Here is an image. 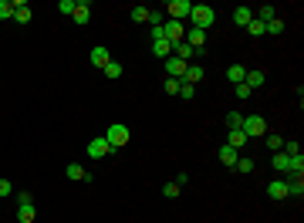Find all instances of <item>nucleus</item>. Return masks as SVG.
Instances as JSON below:
<instances>
[{
  "mask_svg": "<svg viewBox=\"0 0 304 223\" xmlns=\"http://www.w3.org/2000/svg\"><path fill=\"white\" fill-rule=\"evenodd\" d=\"M216 24V10L210 7V4H193L189 10V27H200V31H206V27Z\"/></svg>",
  "mask_w": 304,
  "mask_h": 223,
  "instance_id": "1",
  "label": "nucleus"
},
{
  "mask_svg": "<svg viewBox=\"0 0 304 223\" xmlns=\"http://www.w3.org/2000/svg\"><path fill=\"white\" fill-rule=\"evenodd\" d=\"M284 183H288V196H304V176H291Z\"/></svg>",
  "mask_w": 304,
  "mask_h": 223,
  "instance_id": "17",
  "label": "nucleus"
},
{
  "mask_svg": "<svg viewBox=\"0 0 304 223\" xmlns=\"http://www.w3.org/2000/svg\"><path fill=\"white\" fill-rule=\"evenodd\" d=\"M267 196L271 199H288V183H284V179H271V183H267Z\"/></svg>",
  "mask_w": 304,
  "mask_h": 223,
  "instance_id": "13",
  "label": "nucleus"
},
{
  "mask_svg": "<svg viewBox=\"0 0 304 223\" xmlns=\"http://www.w3.org/2000/svg\"><path fill=\"white\" fill-rule=\"evenodd\" d=\"M14 193V186H10V179H0V196H10Z\"/></svg>",
  "mask_w": 304,
  "mask_h": 223,
  "instance_id": "39",
  "label": "nucleus"
},
{
  "mask_svg": "<svg viewBox=\"0 0 304 223\" xmlns=\"http://www.w3.org/2000/svg\"><path fill=\"white\" fill-rule=\"evenodd\" d=\"M173 183H176V186H186V183H189V173H186V169H183V173H176V179H173Z\"/></svg>",
  "mask_w": 304,
  "mask_h": 223,
  "instance_id": "40",
  "label": "nucleus"
},
{
  "mask_svg": "<svg viewBox=\"0 0 304 223\" xmlns=\"http://www.w3.org/2000/svg\"><path fill=\"white\" fill-rule=\"evenodd\" d=\"M233 95L240 98V102H247V98H250V95H254V91H250V88H247V85H233Z\"/></svg>",
  "mask_w": 304,
  "mask_h": 223,
  "instance_id": "35",
  "label": "nucleus"
},
{
  "mask_svg": "<svg viewBox=\"0 0 304 223\" xmlns=\"http://www.w3.org/2000/svg\"><path fill=\"white\" fill-rule=\"evenodd\" d=\"M102 71H105V78H108V81H115V78H122V75H125V68H122V61H108Z\"/></svg>",
  "mask_w": 304,
  "mask_h": 223,
  "instance_id": "23",
  "label": "nucleus"
},
{
  "mask_svg": "<svg viewBox=\"0 0 304 223\" xmlns=\"http://www.w3.org/2000/svg\"><path fill=\"white\" fill-rule=\"evenodd\" d=\"M34 216H37L34 203H24V207H17V223H34Z\"/></svg>",
  "mask_w": 304,
  "mask_h": 223,
  "instance_id": "18",
  "label": "nucleus"
},
{
  "mask_svg": "<svg viewBox=\"0 0 304 223\" xmlns=\"http://www.w3.org/2000/svg\"><path fill=\"white\" fill-rule=\"evenodd\" d=\"M162 38H166L169 44H179V41L186 38V24L183 21H162Z\"/></svg>",
  "mask_w": 304,
  "mask_h": 223,
  "instance_id": "4",
  "label": "nucleus"
},
{
  "mask_svg": "<svg viewBox=\"0 0 304 223\" xmlns=\"http://www.w3.org/2000/svg\"><path fill=\"white\" fill-rule=\"evenodd\" d=\"M112 145H108V139H105V136H98V139H91V142H88V156H91V159H105V156H112Z\"/></svg>",
  "mask_w": 304,
  "mask_h": 223,
  "instance_id": "6",
  "label": "nucleus"
},
{
  "mask_svg": "<svg viewBox=\"0 0 304 223\" xmlns=\"http://www.w3.org/2000/svg\"><path fill=\"white\" fill-rule=\"evenodd\" d=\"M132 21H136V24L149 21V7H132Z\"/></svg>",
  "mask_w": 304,
  "mask_h": 223,
  "instance_id": "32",
  "label": "nucleus"
},
{
  "mask_svg": "<svg viewBox=\"0 0 304 223\" xmlns=\"http://www.w3.org/2000/svg\"><path fill=\"white\" fill-rule=\"evenodd\" d=\"M203 75H206V68H203V64H186V75L179 78V85H200Z\"/></svg>",
  "mask_w": 304,
  "mask_h": 223,
  "instance_id": "8",
  "label": "nucleus"
},
{
  "mask_svg": "<svg viewBox=\"0 0 304 223\" xmlns=\"http://www.w3.org/2000/svg\"><path fill=\"white\" fill-rule=\"evenodd\" d=\"M264 34H284V21H280V17H274L271 24H267V31Z\"/></svg>",
  "mask_w": 304,
  "mask_h": 223,
  "instance_id": "34",
  "label": "nucleus"
},
{
  "mask_svg": "<svg viewBox=\"0 0 304 223\" xmlns=\"http://www.w3.org/2000/svg\"><path fill=\"white\" fill-rule=\"evenodd\" d=\"M162 91H166V95H179V81L176 78H162Z\"/></svg>",
  "mask_w": 304,
  "mask_h": 223,
  "instance_id": "29",
  "label": "nucleus"
},
{
  "mask_svg": "<svg viewBox=\"0 0 304 223\" xmlns=\"http://www.w3.org/2000/svg\"><path fill=\"white\" fill-rule=\"evenodd\" d=\"M254 21V7H233V24L237 27H247Z\"/></svg>",
  "mask_w": 304,
  "mask_h": 223,
  "instance_id": "15",
  "label": "nucleus"
},
{
  "mask_svg": "<svg viewBox=\"0 0 304 223\" xmlns=\"http://www.w3.org/2000/svg\"><path fill=\"white\" fill-rule=\"evenodd\" d=\"M264 145H267L271 152H280V145H284V139H280V136H274V132H267V136H264Z\"/></svg>",
  "mask_w": 304,
  "mask_h": 223,
  "instance_id": "24",
  "label": "nucleus"
},
{
  "mask_svg": "<svg viewBox=\"0 0 304 223\" xmlns=\"http://www.w3.org/2000/svg\"><path fill=\"white\" fill-rule=\"evenodd\" d=\"M105 139H108V145L119 152V149H125V145H128V139H132V136H128V125L115 122V125H108V136H105Z\"/></svg>",
  "mask_w": 304,
  "mask_h": 223,
  "instance_id": "3",
  "label": "nucleus"
},
{
  "mask_svg": "<svg viewBox=\"0 0 304 223\" xmlns=\"http://www.w3.org/2000/svg\"><path fill=\"white\" fill-rule=\"evenodd\" d=\"M274 169H277V173H288V156H284V152H274Z\"/></svg>",
  "mask_w": 304,
  "mask_h": 223,
  "instance_id": "30",
  "label": "nucleus"
},
{
  "mask_svg": "<svg viewBox=\"0 0 304 223\" xmlns=\"http://www.w3.org/2000/svg\"><path fill=\"white\" fill-rule=\"evenodd\" d=\"M193 95H196V85H179V98L193 102Z\"/></svg>",
  "mask_w": 304,
  "mask_h": 223,
  "instance_id": "36",
  "label": "nucleus"
},
{
  "mask_svg": "<svg viewBox=\"0 0 304 223\" xmlns=\"http://www.w3.org/2000/svg\"><path fill=\"white\" fill-rule=\"evenodd\" d=\"M243 31H247V34H254V38H264V31H267V24H260V21H257V17H254V21H250V24H247V27H243Z\"/></svg>",
  "mask_w": 304,
  "mask_h": 223,
  "instance_id": "27",
  "label": "nucleus"
},
{
  "mask_svg": "<svg viewBox=\"0 0 304 223\" xmlns=\"http://www.w3.org/2000/svg\"><path fill=\"white\" fill-rule=\"evenodd\" d=\"M288 173L291 176H304V156L297 152V156H288Z\"/></svg>",
  "mask_w": 304,
  "mask_h": 223,
  "instance_id": "22",
  "label": "nucleus"
},
{
  "mask_svg": "<svg viewBox=\"0 0 304 223\" xmlns=\"http://www.w3.org/2000/svg\"><path fill=\"white\" fill-rule=\"evenodd\" d=\"M88 61L95 64V68H105V64L112 61V54H108V48H102V44H98V48H91V54H88Z\"/></svg>",
  "mask_w": 304,
  "mask_h": 223,
  "instance_id": "14",
  "label": "nucleus"
},
{
  "mask_svg": "<svg viewBox=\"0 0 304 223\" xmlns=\"http://www.w3.org/2000/svg\"><path fill=\"white\" fill-rule=\"evenodd\" d=\"M0 21H14V4L10 0H0Z\"/></svg>",
  "mask_w": 304,
  "mask_h": 223,
  "instance_id": "28",
  "label": "nucleus"
},
{
  "mask_svg": "<svg viewBox=\"0 0 304 223\" xmlns=\"http://www.w3.org/2000/svg\"><path fill=\"white\" fill-rule=\"evenodd\" d=\"M64 176L74 179V183H78V179H81V183H88V179H91V173H88V169H81V162H68V166H64Z\"/></svg>",
  "mask_w": 304,
  "mask_h": 223,
  "instance_id": "10",
  "label": "nucleus"
},
{
  "mask_svg": "<svg viewBox=\"0 0 304 223\" xmlns=\"http://www.w3.org/2000/svg\"><path fill=\"white\" fill-rule=\"evenodd\" d=\"M71 21H74V24H88V21H91V4H88V0H78Z\"/></svg>",
  "mask_w": 304,
  "mask_h": 223,
  "instance_id": "11",
  "label": "nucleus"
},
{
  "mask_svg": "<svg viewBox=\"0 0 304 223\" xmlns=\"http://www.w3.org/2000/svg\"><path fill=\"white\" fill-rule=\"evenodd\" d=\"M10 4H14V21H17V24H31L34 10L27 7V0H10Z\"/></svg>",
  "mask_w": 304,
  "mask_h": 223,
  "instance_id": "9",
  "label": "nucleus"
},
{
  "mask_svg": "<svg viewBox=\"0 0 304 223\" xmlns=\"http://www.w3.org/2000/svg\"><path fill=\"white\" fill-rule=\"evenodd\" d=\"M152 54H156V58H162V61H166V58L173 54V44H169L166 38H162V41H152Z\"/></svg>",
  "mask_w": 304,
  "mask_h": 223,
  "instance_id": "19",
  "label": "nucleus"
},
{
  "mask_svg": "<svg viewBox=\"0 0 304 223\" xmlns=\"http://www.w3.org/2000/svg\"><path fill=\"white\" fill-rule=\"evenodd\" d=\"M264 81H267V75L264 71H247V78H243V85L254 91V88H264Z\"/></svg>",
  "mask_w": 304,
  "mask_h": 223,
  "instance_id": "21",
  "label": "nucleus"
},
{
  "mask_svg": "<svg viewBox=\"0 0 304 223\" xmlns=\"http://www.w3.org/2000/svg\"><path fill=\"white\" fill-rule=\"evenodd\" d=\"M243 136H247V139H264L267 136L264 115H243Z\"/></svg>",
  "mask_w": 304,
  "mask_h": 223,
  "instance_id": "2",
  "label": "nucleus"
},
{
  "mask_svg": "<svg viewBox=\"0 0 304 223\" xmlns=\"http://www.w3.org/2000/svg\"><path fill=\"white\" fill-rule=\"evenodd\" d=\"M149 24H152V27H162V10L149 7Z\"/></svg>",
  "mask_w": 304,
  "mask_h": 223,
  "instance_id": "37",
  "label": "nucleus"
},
{
  "mask_svg": "<svg viewBox=\"0 0 304 223\" xmlns=\"http://www.w3.org/2000/svg\"><path fill=\"white\" fill-rule=\"evenodd\" d=\"M216 159H220V162H223V166H230L233 169V162H237V159H240V152H237V149H230V145H220V149H216Z\"/></svg>",
  "mask_w": 304,
  "mask_h": 223,
  "instance_id": "12",
  "label": "nucleus"
},
{
  "mask_svg": "<svg viewBox=\"0 0 304 223\" xmlns=\"http://www.w3.org/2000/svg\"><path fill=\"white\" fill-rule=\"evenodd\" d=\"M24 203H34L31 193H17V207H24Z\"/></svg>",
  "mask_w": 304,
  "mask_h": 223,
  "instance_id": "41",
  "label": "nucleus"
},
{
  "mask_svg": "<svg viewBox=\"0 0 304 223\" xmlns=\"http://www.w3.org/2000/svg\"><path fill=\"white\" fill-rule=\"evenodd\" d=\"M233 169H237V173H254V159H250V156H240V159L233 162Z\"/></svg>",
  "mask_w": 304,
  "mask_h": 223,
  "instance_id": "26",
  "label": "nucleus"
},
{
  "mask_svg": "<svg viewBox=\"0 0 304 223\" xmlns=\"http://www.w3.org/2000/svg\"><path fill=\"white\" fill-rule=\"evenodd\" d=\"M74 7H78V0H61V4H58V10H61L64 17H71V14H74Z\"/></svg>",
  "mask_w": 304,
  "mask_h": 223,
  "instance_id": "31",
  "label": "nucleus"
},
{
  "mask_svg": "<svg viewBox=\"0 0 304 223\" xmlns=\"http://www.w3.org/2000/svg\"><path fill=\"white\" fill-rule=\"evenodd\" d=\"M247 142H250V139L243 136V128H230V136H226V145H230V149H237V152H240Z\"/></svg>",
  "mask_w": 304,
  "mask_h": 223,
  "instance_id": "16",
  "label": "nucleus"
},
{
  "mask_svg": "<svg viewBox=\"0 0 304 223\" xmlns=\"http://www.w3.org/2000/svg\"><path fill=\"white\" fill-rule=\"evenodd\" d=\"M162 68H166V78H176V81L186 75V61H179L176 54H169L166 61H162Z\"/></svg>",
  "mask_w": 304,
  "mask_h": 223,
  "instance_id": "7",
  "label": "nucleus"
},
{
  "mask_svg": "<svg viewBox=\"0 0 304 223\" xmlns=\"http://www.w3.org/2000/svg\"><path fill=\"white\" fill-rule=\"evenodd\" d=\"M162 196L176 199V196H179V186H176V183H166V186H162Z\"/></svg>",
  "mask_w": 304,
  "mask_h": 223,
  "instance_id": "38",
  "label": "nucleus"
},
{
  "mask_svg": "<svg viewBox=\"0 0 304 223\" xmlns=\"http://www.w3.org/2000/svg\"><path fill=\"white\" fill-rule=\"evenodd\" d=\"M189 10H193V4H189V0H169V4H166V14H169V21H183V24H186V17H189Z\"/></svg>",
  "mask_w": 304,
  "mask_h": 223,
  "instance_id": "5",
  "label": "nucleus"
},
{
  "mask_svg": "<svg viewBox=\"0 0 304 223\" xmlns=\"http://www.w3.org/2000/svg\"><path fill=\"white\" fill-rule=\"evenodd\" d=\"M226 128H243V115H240V112H226Z\"/></svg>",
  "mask_w": 304,
  "mask_h": 223,
  "instance_id": "25",
  "label": "nucleus"
},
{
  "mask_svg": "<svg viewBox=\"0 0 304 223\" xmlns=\"http://www.w3.org/2000/svg\"><path fill=\"white\" fill-rule=\"evenodd\" d=\"M280 152H284V156H297V152H301V142H297V139H294V142H284V145H280Z\"/></svg>",
  "mask_w": 304,
  "mask_h": 223,
  "instance_id": "33",
  "label": "nucleus"
},
{
  "mask_svg": "<svg viewBox=\"0 0 304 223\" xmlns=\"http://www.w3.org/2000/svg\"><path fill=\"white\" fill-rule=\"evenodd\" d=\"M226 78H230L233 85H243V78H247V68H243V64H230V68H226Z\"/></svg>",
  "mask_w": 304,
  "mask_h": 223,
  "instance_id": "20",
  "label": "nucleus"
}]
</instances>
